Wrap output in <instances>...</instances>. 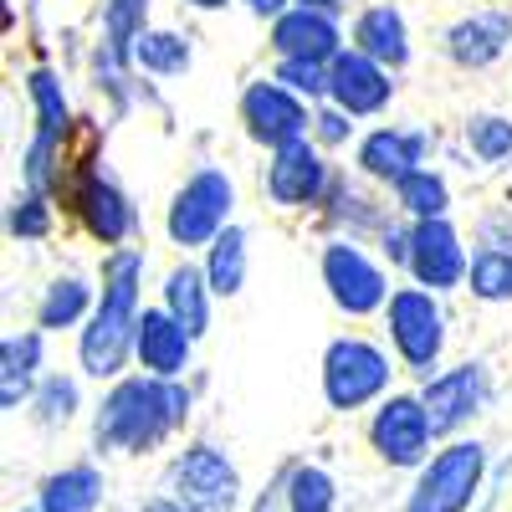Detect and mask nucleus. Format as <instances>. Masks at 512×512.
<instances>
[{"mask_svg": "<svg viewBox=\"0 0 512 512\" xmlns=\"http://www.w3.org/2000/svg\"><path fill=\"white\" fill-rule=\"evenodd\" d=\"M190 415V390L180 379H154V374H128L98 405L93 441L118 456H144L159 441H169Z\"/></svg>", "mask_w": 512, "mask_h": 512, "instance_id": "obj_1", "label": "nucleus"}, {"mask_svg": "<svg viewBox=\"0 0 512 512\" xmlns=\"http://www.w3.org/2000/svg\"><path fill=\"white\" fill-rule=\"evenodd\" d=\"M139 292H144V251L113 246L103 262V297L77 333V359L93 379H118L123 364L134 359V333H139V313H144Z\"/></svg>", "mask_w": 512, "mask_h": 512, "instance_id": "obj_2", "label": "nucleus"}, {"mask_svg": "<svg viewBox=\"0 0 512 512\" xmlns=\"http://www.w3.org/2000/svg\"><path fill=\"white\" fill-rule=\"evenodd\" d=\"M231 205H236L231 175L216 169V164H205L175 190V200H169V210H164V231H169L175 246L200 251V246H210L231 226Z\"/></svg>", "mask_w": 512, "mask_h": 512, "instance_id": "obj_3", "label": "nucleus"}, {"mask_svg": "<svg viewBox=\"0 0 512 512\" xmlns=\"http://www.w3.org/2000/svg\"><path fill=\"white\" fill-rule=\"evenodd\" d=\"M384 328H390V349L405 359V369L431 379V369L441 364V349H446L441 292H431V287H395L390 303H384Z\"/></svg>", "mask_w": 512, "mask_h": 512, "instance_id": "obj_4", "label": "nucleus"}, {"mask_svg": "<svg viewBox=\"0 0 512 512\" xmlns=\"http://www.w3.org/2000/svg\"><path fill=\"white\" fill-rule=\"evenodd\" d=\"M390 354H384L379 344H369V338L349 333V338H333L328 354H323V400L333 410H364L374 400H384V390H390Z\"/></svg>", "mask_w": 512, "mask_h": 512, "instance_id": "obj_5", "label": "nucleus"}, {"mask_svg": "<svg viewBox=\"0 0 512 512\" xmlns=\"http://www.w3.org/2000/svg\"><path fill=\"white\" fill-rule=\"evenodd\" d=\"M318 272H323V287L333 297V308L349 313V318L384 313V303H390V277H384V267L354 236H333L318 256Z\"/></svg>", "mask_w": 512, "mask_h": 512, "instance_id": "obj_6", "label": "nucleus"}, {"mask_svg": "<svg viewBox=\"0 0 512 512\" xmlns=\"http://www.w3.org/2000/svg\"><path fill=\"white\" fill-rule=\"evenodd\" d=\"M482 472H487V451L477 441H451L420 466L405 512H466L482 487Z\"/></svg>", "mask_w": 512, "mask_h": 512, "instance_id": "obj_7", "label": "nucleus"}, {"mask_svg": "<svg viewBox=\"0 0 512 512\" xmlns=\"http://www.w3.org/2000/svg\"><path fill=\"white\" fill-rule=\"evenodd\" d=\"M67 200H72V210H77L82 231H88L93 241H103V246L128 241V236H134V226H139L134 200H128L123 185L103 169V159H82V164L72 169V175H67Z\"/></svg>", "mask_w": 512, "mask_h": 512, "instance_id": "obj_8", "label": "nucleus"}, {"mask_svg": "<svg viewBox=\"0 0 512 512\" xmlns=\"http://www.w3.org/2000/svg\"><path fill=\"white\" fill-rule=\"evenodd\" d=\"M241 123H246V134L262 144V149H282V144H297V139L313 134L308 98H297L287 82H277V77L246 82V93H241Z\"/></svg>", "mask_w": 512, "mask_h": 512, "instance_id": "obj_9", "label": "nucleus"}, {"mask_svg": "<svg viewBox=\"0 0 512 512\" xmlns=\"http://www.w3.org/2000/svg\"><path fill=\"white\" fill-rule=\"evenodd\" d=\"M436 441L431 410H425L420 395H390L379 400L374 420H369V446L384 466H425Z\"/></svg>", "mask_w": 512, "mask_h": 512, "instance_id": "obj_10", "label": "nucleus"}, {"mask_svg": "<svg viewBox=\"0 0 512 512\" xmlns=\"http://www.w3.org/2000/svg\"><path fill=\"white\" fill-rule=\"evenodd\" d=\"M328 190H333V169H328L318 139H297V144L272 149V164H267V195H272V205H282V210H313V205L328 200Z\"/></svg>", "mask_w": 512, "mask_h": 512, "instance_id": "obj_11", "label": "nucleus"}, {"mask_svg": "<svg viewBox=\"0 0 512 512\" xmlns=\"http://www.w3.org/2000/svg\"><path fill=\"white\" fill-rule=\"evenodd\" d=\"M169 482H175V497L195 512H236V502H241V477H236L231 456L216 446L180 451Z\"/></svg>", "mask_w": 512, "mask_h": 512, "instance_id": "obj_12", "label": "nucleus"}, {"mask_svg": "<svg viewBox=\"0 0 512 512\" xmlns=\"http://www.w3.org/2000/svg\"><path fill=\"white\" fill-rule=\"evenodd\" d=\"M466 272H472V256H466V246H461V231L446 216L415 221V231H410V277H415V287L456 292V287H466Z\"/></svg>", "mask_w": 512, "mask_h": 512, "instance_id": "obj_13", "label": "nucleus"}, {"mask_svg": "<svg viewBox=\"0 0 512 512\" xmlns=\"http://www.w3.org/2000/svg\"><path fill=\"white\" fill-rule=\"evenodd\" d=\"M390 98H395V72L384 62H374L369 52L344 47L328 62V103L333 108H344L354 118H374L390 108Z\"/></svg>", "mask_w": 512, "mask_h": 512, "instance_id": "obj_14", "label": "nucleus"}, {"mask_svg": "<svg viewBox=\"0 0 512 512\" xmlns=\"http://www.w3.org/2000/svg\"><path fill=\"white\" fill-rule=\"evenodd\" d=\"M195 354V333L169 313V308H144L139 313V333H134V359L144 374L154 379H180L190 369Z\"/></svg>", "mask_w": 512, "mask_h": 512, "instance_id": "obj_15", "label": "nucleus"}, {"mask_svg": "<svg viewBox=\"0 0 512 512\" xmlns=\"http://www.w3.org/2000/svg\"><path fill=\"white\" fill-rule=\"evenodd\" d=\"M420 400H425V410H431L436 436H451V431H461V425L487 405V369L482 364L441 369L436 379H425Z\"/></svg>", "mask_w": 512, "mask_h": 512, "instance_id": "obj_16", "label": "nucleus"}, {"mask_svg": "<svg viewBox=\"0 0 512 512\" xmlns=\"http://www.w3.org/2000/svg\"><path fill=\"white\" fill-rule=\"evenodd\" d=\"M425 154H431V134H425V128H374V134L359 139L354 164H359L364 180L400 185L405 175H415L425 164Z\"/></svg>", "mask_w": 512, "mask_h": 512, "instance_id": "obj_17", "label": "nucleus"}, {"mask_svg": "<svg viewBox=\"0 0 512 512\" xmlns=\"http://www.w3.org/2000/svg\"><path fill=\"white\" fill-rule=\"evenodd\" d=\"M272 52L277 57H303V62H333L344 52V31L333 11L318 6H292L272 21Z\"/></svg>", "mask_w": 512, "mask_h": 512, "instance_id": "obj_18", "label": "nucleus"}, {"mask_svg": "<svg viewBox=\"0 0 512 512\" xmlns=\"http://www.w3.org/2000/svg\"><path fill=\"white\" fill-rule=\"evenodd\" d=\"M512 47V11H472L446 31V57L466 72L492 67Z\"/></svg>", "mask_w": 512, "mask_h": 512, "instance_id": "obj_19", "label": "nucleus"}, {"mask_svg": "<svg viewBox=\"0 0 512 512\" xmlns=\"http://www.w3.org/2000/svg\"><path fill=\"white\" fill-rule=\"evenodd\" d=\"M349 47L369 52L374 62H384L390 72H400L410 62V26H405V11L400 6H369L354 16V41Z\"/></svg>", "mask_w": 512, "mask_h": 512, "instance_id": "obj_20", "label": "nucleus"}, {"mask_svg": "<svg viewBox=\"0 0 512 512\" xmlns=\"http://www.w3.org/2000/svg\"><path fill=\"white\" fill-rule=\"evenodd\" d=\"M41 384V333H11L0 344V405L21 410Z\"/></svg>", "mask_w": 512, "mask_h": 512, "instance_id": "obj_21", "label": "nucleus"}, {"mask_svg": "<svg viewBox=\"0 0 512 512\" xmlns=\"http://www.w3.org/2000/svg\"><path fill=\"white\" fill-rule=\"evenodd\" d=\"M210 297H216V287H210L205 267H195V262H180L164 277V308L175 313L195 338H205V328H210Z\"/></svg>", "mask_w": 512, "mask_h": 512, "instance_id": "obj_22", "label": "nucleus"}, {"mask_svg": "<svg viewBox=\"0 0 512 512\" xmlns=\"http://www.w3.org/2000/svg\"><path fill=\"white\" fill-rule=\"evenodd\" d=\"M103 472L98 466H62L41 482V512H98Z\"/></svg>", "mask_w": 512, "mask_h": 512, "instance_id": "obj_23", "label": "nucleus"}, {"mask_svg": "<svg viewBox=\"0 0 512 512\" xmlns=\"http://www.w3.org/2000/svg\"><path fill=\"white\" fill-rule=\"evenodd\" d=\"M93 287L82 282V277H57L47 287V297L36 303V328L41 333H62V328H77V323H88L93 318Z\"/></svg>", "mask_w": 512, "mask_h": 512, "instance_id": "obj_24", "label": "nucleus"}, {"mask_svg": "<svg viewBox=\"0 0 512 512\" xmlns=\"http://www.w3.org/2000/svg\"><path fill=\"white\" fill-rule=\"evenodd\" d=\"M477 303H512V246L507 241H482L472 251V272H466Z\"/></svg>", "mask_w": 512, "mask_h": 512, "instance_id": "obj_25", "label": "nucleus"}, {"mask_svg": "<svg viewBox=\"0 0 512 512\" xmlns=\"http://www.w3.org/2000/svg\"><path fill=\"white\" fill-rule=\"evenodd\" d=\"M144 31H149V0H108L103 6V57L134 62V47Z\"/></svg>", "mask_w": 512, "mask_h": 512, "instance_id": "obj_26", "label": "nucleus"}, {"mask_svg": "<svg viewBox=\"0 0 512 512\" xmlns=\"http://www.w3.org/2000/svg\"><path fill=\"white\" fill-rule=\"evenodd\" d=\"M26 98L36 108V128H41V134H52V139L72 134V103H67L62 77L52 67H31L26 72Z\"/></svg>", "mask_w": 512, "mask_h": 512, "instance_id": "obj_27", "label": "nucleus"}, {"mask_svg": "<svg viewBox=\"0 0 512 512\" xmlns=\"http://www.w3.org/2000/svg\"><path fill=\"white\" fill-rule=\"evenodd\" d=\"M395 205H400L405 221H436V216L451 210V185H446V175H436V169L420 164L415 175H405L395 185Z\"/></svg>", "mask_w": 512, "mask_h": 512, "instance_id": "obj_28", "label": "nucleus"}, {"mask_svg": "<svg viewBox=\"0 0 512 512\" xmlns=\"http://www.w3.org/2000/svg\"><path fill=\"white\" fill-rule=\"evenodd\" d=\"M205 277L216 287V297H236L246 287V231L241 226H226L205 246Z\"/></svg>", "mask_w": 512, "mask_h": 512, "instance_id": "obj_29", "label": "nucleus"}, {"mask_svg": "<svg viewBox=\"0 0 512 512\" xmlns=\"http://www.w3.org/2000/svg\"><path fill=\"white\" fill-rule=\"evenodd\" d=\"M62 144L67 139H52V134H31V144H26V154H21V180H26V190H41V195H57V190H67V175L72 169L62 164Z\"/></svg>", "mask_w": 512, "mask_h": 512, "instance_id": "obj_30", "label": "nucleus"}, {"mask_svg": "<svg viewBox=\"0 0 512 512\" xmlns=\"http://www.w3.org/2000/svg\"><path fill=\"white\" fill-rule=\"evenodd\" d=\"M190 41L180 36V31H144L139 36V47H134V62L144 67V72H154V77H180L185 67H190Z\"/></svg>", "mask_w": 512, "mask_h": 512, "instance_id": "obj_31", "label": "nucleus"}, {"mask_svg": "<svg viewBox=\"0 0 512 512\" xmlns=\"http://www.w3.org/2000/svg\"><path fill=\"white\" fill-rule=\"evenodd\" d=\"M338 487L323 466H297L287 477V512H333Z\"/></svg>", "mask_w": 512, "mask_h": 512, "instance_id": "obj_32", "label": "nucleus"}, {"mask_svg": "<svg viewBox=\"0 0 512 512\" xmlns=\"http://www.w3.org/2000/svg\"><path fill=\"white\" fill-rule=\"evenodd\" d=\"M466 149H472L482 164L512 159V118H502V113H477L472 123H466Z\"/></svg>", "mask_w": 512, "mask_h": 512, "instance_id": "obj_33", "label": "nucleus"}, {"mask_svg": "<svg viewBox=\"0 0 512 512\" xmlns=\"http://www.w3.org/2000/svg\"><path fill=\"white\" fill-rule=\"evenodd\" d=\"M31 415H36L41 425H67V420L77 415V379H67V374L41 379L36 395H31Z\"/></svg>", "mask_w": 512, "mask_h": 512, "instance_id": "obj_34", "label": "nucleus"}, {"mask_svg": "<svg viewBox=\"0 0 512 512\" xmlns=\"http://www.w3.org/2000/svg\"><path fill=\"white\" fill-rule=\"evenodd\" d=\"M11 236L16 241H41V236H52V195H41V190H21L11 200V216H6Z\"/></svg>", "mask_w": 512, "mask_h": 512, "instance_id": "obj_35", "label": "nucleus"}, {"mask_svg": "<svg viewBox=\"0 0 512 512\" xmlns=\"http://www.w3.org/2000/svg\"><path fill=\"white\" fill-rule=\"evenodd\" d=\"M277 82H287V88L297 93V98H308V103H318V98H328V62H303V57H277V72H272Z\"/></svg>", "mask_w": 512, "mask_h": 512, "instance_id": "obj_36", "label": "nucleus"}, {"mask_svg": "<svg viewBox=\"0 0 512 512\" xmlns=\"http://www.w3.org/2000/svg\"><path fill=\"white\" fill-rule=\"evenodd\" d=\"M313 139L323 144V149H344L349 139H354V113H344V108H318L313 113Z\"/></svg>", "mask_w": 512, "mask_h": 512, "instance_id": "obj_37", "label": "nucleus"}, {"mask_svg": "<svg viewBox=\"0 0 512 512\" xmlns=\"http://www.w3.org/2000/svg\"><path fill=\"white\" fill-rule=\"evenodd\" d=\"M410 231H415V221H405V226L384 221V226H379V251L390 256L395 267H410Z\"/></svg>", "mask_w": 512, "mask_h": 512, "instance_id": "obj_38", "label": "nucleus"}, {"mask_svg": "<svg viewBox=\"0 0 512 512\" xmlns=\"http://www.w3.org/2000/svg\"><path fill=\"white\" fill-rule=\"evenodd\" d=\"M241 6H246L256 21H277L282 11H292V0H241Z\"/></svg>", "mask_w": 512, "mask_h": 512, "instance_id": "obj_39", "label": "nucleus"}, {"mask_svg": "<svg viewBox=\"0 0 512 512\" xmlns=\"http://www.w3.org/2000/svg\"><path fill=\"white\" fill-rule=\"evenodd\" d=\"M139 512H195V507H185L180 497H149Z\"/></svg>", "mask_w": 512, "mask_h": 512, "instance_id": "obj_40", "label": "nucleus"}, {"mask_svg": "<svg viewBox=\"0 0 512 512\" xmlns=\"http://www.w3.org/2000/svg\"><path fill=\"white\" fill-rule=\"evenodd\" d=\"M185 6H195V11H226L231 0H185Z\"/></svg>", "mask_w": 512, "mask_h": 512, "instance_id": "obj_41", "label": "nucleus"}, {"mask_svg": "<svg viewBox=\"0 0 512 512\" xmlns=\"http://www.w3.org/2000/svg\"><path fill=\"white\" fill-rule=\"evenodd\" d=\"M292 6H318V11H338L344 0H292Z\"/></svg>", "mask_w": 512, "mask_h": 512, "instance_id": "obj_42", "label": "nucleus"}]
</instances>
